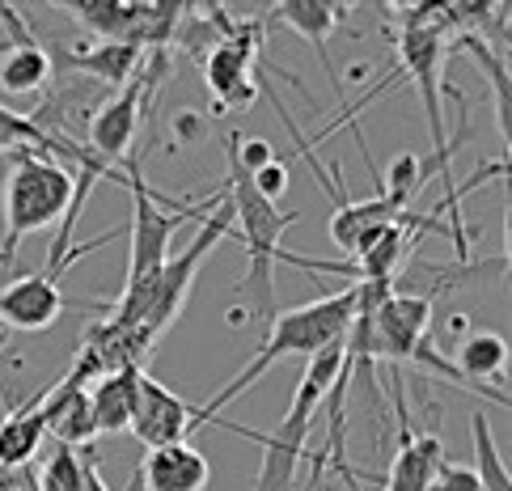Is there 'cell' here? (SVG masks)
<instances>
[{"mask_svg":"<svg viewBox=\"0 0 512 491\" xmlns=\"http://www.w3.org/2000/svg\"><path fill=\"white\" fill-rule=\"evenodd\" d=\"M47 81H51V56L34 39L13 43L5 51V60H0V89L5 94H39Z\"/></svg>","mask_w":512,"mask_h":491,"instance_id":"e0dca14e","label":"cell"},{"mask_svg":"<svg viewBox=\"0 0 512 491\" xmlns=\"http://www.w3.org/2000/svg\"><path fill=\"white\" fill-rule=\"evenodd\" d=\"M43 415H39V398L22 403L17 411H0V470H17L26 466L43 445Z\"/></svg>","mask_w":512,"mask_h":491,"instance_id":"5bb4252c","label":"cell"},{"mask_svg":"<svg viewBox=\"0 0 512 491\" xmlns=\"http://www.w3.org/2000/svg\"><path fill=\"white\" fill-rule=\"evenodd\" d=\"M453 369H457V377H462V381H470V386H487V381L504 377V369H508V343H504V335H496V331L466 335L462 343H457Z\"/></svg>","mask_w":512,"mask_h":491,"instance_id":"2e32d148","label":"cell"},{"mask_svg":"<svg viewBox=\"0 0 512 491\" xmlns=\"http://www.w3.org/2000/svg\"><path fill=\"white\" fill-rule=\"evenodd\" d=\"M212 462L191 441L182 445H153L136 462V491H208Z\"/></svg>","mask_w":512,"mask_h":491,"instance_id":"8fae6325","label":"cell"},{"mask_svg":"<svg viewBox=\"0 0 512 491\" xmlns=\"http://www.w3.org/2000/svg\"><path fill=\"white\" fill-rule=\"evenodd\" d=\"M140 51L136 43H94L89 51H68L64 64L68 68H77L81 77H94L102 85H127L136 77V68H140Z\"/></svg>","mask_w":512,"mask_h":491,"instance_id":"9a60e30c","label":"cell"},{"mask_svg":"<svg viewBox=\"0 0 512 491\" xmlns=\"http://www.w3.org/2000/svg\"><path fill=\"white\" fill-rule=\"evenodd\" d=\"M85 491H111V487H106V479L98 475V466H89V479H85Z\"/></svg>","mask_w":512,"mask_h":491,"instance_id":"603a6c76","label":"cell"},{"mask_svg":"<svg viewBox=\"0 0 512 491\" xmlns=\"http://www.w3.org/2000/svg\"><path fill=\"white\" fill-rule=\"evenodd\" d=\"M72 195H77V174L64 161L30 149H13V166L5 178V238H0V263L17 259L30 233L56 225L60 216L72 212Z\"/></svg>","mask_w":512,"mask_h":491,"instance_id":"277c9868","label":"cell"},{"mask_svg":"<svg viewBox=\"0 0 512 491\" xmlns=\"http://www.w3.org/2000/svg\"><path fill=\"white\" fill-rule=\"evenodd\" d=\"M229 233H233V208H229L225 191H216V204H212V212L204 216V221H199V233L187 242V250L170 254L166 267L157 271L149 314H144V322H140V339H144V348H149V352L157 348V339L178 322L182 305H187L191 288L199 280V267H204V259L229 238Z\"/></svg>","mask_w":512,"mask_h":491,"instance_id":"5b68a950","label":"cell"},{"mask_svg":"<svg viewBox=\"0 0 512 491\" xmlns=\"http://www.w3.org/2000/svg\"><path fill=\"white\" fill-rule=\"evenodd\" d=\"M394 403H398V453L390 470L381 475V491H428L436 470L445 466V445H441V420H436L432 428L415 432L411 420H407V403H402V390L394 386Z\"/></svg>","mask_w":512,"mask_h":491,"instance_id":"ba28073f","label":"cell"},{"mask_svg":"<svg viewBox=\"0 0 512 491\" xmlns=\"http://www.w3.org/2000/svg\"><path fill=\"white\" fill-rule=\"evenodd\" d=\"M445 5H419V13L407 17V26L398 34V60L411 72V81L419 85L428 111V132H432V161L445 166L453 144L445 140V111H441V94H436V77H441V22Z\"/></svg>","mask_w":512,"mask_h":491,"instance_id":"8992f818","label":"cell"},{"mask_svg":"<svg viewBox=\"0 0 512 491\" xmlns=\"http://www.w3.org/2000/svg\"><path fill=\"white\" fill-rule=\"evenodd\" d=\"M250 183H254V191H259L263 199H271V204H276V199L288 191V166L276 157V161H271V166H263L259 174H250Z\"/></svg>","mask_w":512,"mask_h":491,"instance_id":"44dd1931","label":"cell"},{"mask_svg":"<svg viewBox=\"0 0 512 491\" xmlns=\"http://www.w3.org/2000/svg\"><path fill=\"white\" fill-rule=\"evenodd\" d=\"M140 373L144 369L127 365V369H111V373L94 377V390H89V411H94L98 436L132 432L136 403H140Z\"/></svg>","mask_w":512,"mask_h":491,"instance_id":"7c38bea8","label":"cell"},{"mask_svg":"<svg viewBox=\"0 0 512 491\" xmlns=\"http://www.w3.org/2000/svg\"><path fill=\"white\" fill-rule=\"evenodd\" d=\"M343 13H347V5H335V0H284V5H276V13H271V22L297 30L301 39L314 43L331 85H335V64H331V56H326V39H331L335 26L343 22ZM335 94H339V85H335Z\"/></svg>","mask_w":512,"mask_h":491,"instance_id":"4fadbf2b","label":"cell"},{"mask_svg":"<svg viewBox=\"0 0 512 491\" xmlns=\"http://www.w3.org/2000/svg\"><path fill=\"white\" fill-rule=\"evenodd\" d=\"M208 424L204 407L187 403L178 398L174 390H166L157 377L140 373V403H136V420H132V432L144 449L153 445H182L191 436V428Z\"/></svg>","mask_w":512,"mask_h":491,"instance_id":"52a82bcc","label":"cell"},{"mask_svg":"<svg viewBox=\"0 0 512 491\" xmlns=\"http://www.w3.org/2000/svg\"><path fill=\"white\" fill-rule=\"evenodd\" d=\"M339 373H343V343H331V348H322L305 360L301 386L292 394L284 420L271 432L250 436L254 445H263V462H259V475H254L250 491H297V470L309 458V449H305L309 424H314L318 407L331 398Z\"/></svg>","mask_w":512,"mask_h":491,"instance_id":"3957f363","label":"cell"},{"mask_svg":"<svg viewBox=\"0 0 512 491\" xmlns=\"http://www.w3.org/2000/svg\"><path fill=\"white\" fill-rule=\"evenodd\" d=\"M140 72V68H136ZM144 119V89H140V77H132L115 98H106L94 119H89V144L85 153L102 161V166L119 170L127 153H132V140H136V127Z\"/></svg>","mask_w":512,"mask_h":491,"instance_id":"9c48e42d","label":"cell"},{"mask_svg":"<svg viewBox=\"0 0 512 491\" xmlns=\"http://www.w3.org/2000/svg\"><path fill=\"white\" fill-rule=\"evenodd\" d=\"M89 466H94V462L85 458V449L60 445V449L47 458V466L39 470V487H34V491H85Z\"/></svg>","mask_w":512,"mask_h":491,"instance_id":"ffe728a7","label":"cell"},{"mask_svg":"<svg viewBox=\"0 0 512 491\" xmlns=\"http://www.w3.org/2000/svg\"><path fill=\"white\" fill-rule=\"evenodd\" d=\"M229 157V170H225V199L233 208V225L242 229V242H246V280H242V297L254 309V322H271L276 318V263H280V242L292 225H301L305 216L301 212H280L271 199H263L254 191L250 174L237 166L233 153Z\"/></svg>","mask_w":512,"mask_h":491,"instance_id":"7a4b0ae2","label":"cell"},{"mask_svg":"<svg viewBox=\"0 0 512 491\" xmlns=\"http://www.w3.org/2000/svg\"><path fill=\"white\" fill-rule=\"evenodd\" d=\"M474 479H479L483 491H512V475H508V466L500 462V449H496V436H491V424H487V415L474 411Z\"/></svg>","mask_w":512,"mask_h":491,"instance_id":"ac0fdd59","label":"cell"},{"mask_svg":"<svg viewBox=\"0 0 512 491\" xmlns=\"http://www.w3.org/2000/svg\"><path fill=\"white\" fill-rule=\"evenodd\" d=\"M466 51L483 64L487 72V85H491V98H496V127H500V140H504V153H508V136H512V94H508V64L496 56L491 47H483V39H466Z\"/></svg>","mask_w":512,"mask_h":491,"instance_id":"d6986e66","label":"cell"},{"mask_svg":"<svg viewBox=\"0 0 512 491\" xmlns=\"http://www.w3.org/2000/svg\"><path fill=\"white\" fill-rule=\"evenodd\" d=\"M352 314H356V284L352 288H339V293H331V297L309 301V305H297V309H288V314H276V318H271L267 339L259 343V352L250 356V365L204 403L208 424H221V428L242 436V424L221 420V411L233 403V398H242L267 369H276L284 356H305L309 360L314 352L331 348V343H343L347 339V326H352Z\"/></svg>","mask_w":512,"mask_h":491,"instance_id":"6da1fadb","label":"cell"},{"mask_svg":"<svg viewBox=\"0 0 512 491\" xmlns=\"http://www.w3.org/2000/svg\"><path fill=\"white\" fill-rule=\"evenodd\" d=\"M64 288L39 271V276H17L9 288H0V326L5 331H26L39 335L47 326H56L64 314Z\"/></svg>","mask_w":512,"mask_h":491,"instance_id":"30bf717a","label":"cell"},{"mask_svg":"<svg viewBox=\"0 0 512 491\" xmlns=\"http://www.w3.org/2000/svg\"><path fill=\"white\" fill-rule=\"evenodd\" d=\"M428 491H483L479 479H474L470 466H457V462H445L441 470H436V479Z\"/></svg>","mask_w":512,"mask_h":491,"instance_id":"7402d4cb","label":"cell"}]
</instances>
